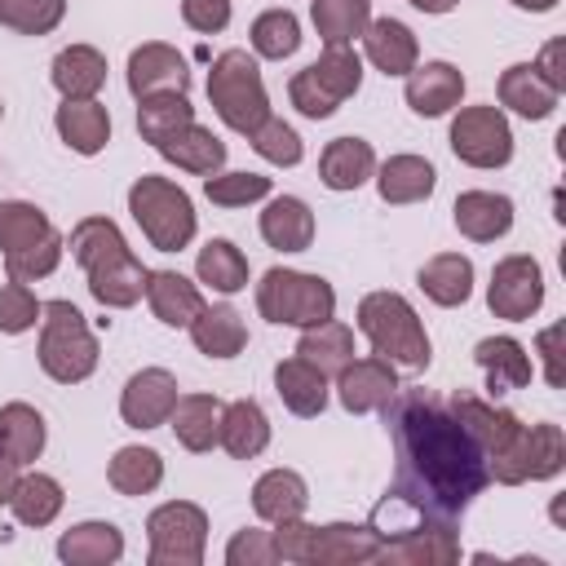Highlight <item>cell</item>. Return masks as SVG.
I'll list each match as a JSON object with an SVG mask.
<instances>
[{
    "label": "cell",
    "mask_w": 566,
    "mask_h": 566,
    "mask_svg": "<svg viewBox=\"0 0 566 566\" xmlns=\"http://www.w3.org/2000/svg\"><path fill=\"white\" fill-rule=\"evenodd\" d=\"M385 424L394 438V482L389 495L416 504L429 517L455 522L491 482L486 455L429 389H398L385 402Z\"/></svg>",
    "instance_id": "6da1fadb"
},
{
    "label": "cell",
    "mask_w": 566,
    "mask_h": 566,
    "mask_svg": "<svg viewBox=\"0 0 566 566\" xmlns=\"http://www.w3.org/2000/svg\"><path fill=\"white\" fill-rule=\"evenodd\" d=\"M71 256L88 274V292L106 310H128L146 296V265L133 256L128 239L111 217H84L71 230Z\"/></svg>",
    "instance_id": "7a4b0ae2"
},
{
    "label": "cell",
    "mask_w": 566,
    "mask_h": 566,
    "mask_svg": "<svg viewBox=\"0 0 566 566\" xmlns=\"http://www.w3.org/2000/svg\"><path fill=\"white\" fill-rule=\"evenodd\" d=\"M371 526L380 535V557L376 562H394V566H451V562H460L455 522L429 517V513H420L416 504H407L389 491L376 504Z\"/></svg>",
    "instance_id": "3957f363"
},
{
    "label": "cell",
    "mask_w": 566,
    "mask_h": 566,
    "mask_svg": "<svg viewBox=\"0 0 566 566\" xmlns=\"http://www.w3.org/2000/svg\"><path fill=\"white\" fill-rule=\"evenodd\" d=\"M358 332L371 340V349L380 358H389L394 367H411V371H424L429 358H433V345H429V332L420 323V314L411 310L407 296L398 292H367L358 301Z\"/></svg>",
    "instance_id": "277c9868"
},
{
    "label": "cell",
    "mask_w": 566,
    "mask_h": 566,
    "mask_svg": "<svg viewBox=\"0 0 566 566\" xmlns=\"http://www.w3.org/2000/svg\"><path fill=\"white\" fill-rule=\"evenodd\" d=\"M447 407L460 416V424L469 429V438L478 442V451L486 455V473L500 486H522V447H526V424L495 402H482L473 394H451Z\"/></svg>",
    "instance_id": "5b68a950"
},
{
    "label": "cell",
    "mask_w": 566,
    "mask_h": 566,
    "mask_svg": "<svg viewBox=\"0 0 566 566\" xmlns=\"http://www.w3.org/2000/svg\"><path fill=\"white\" fill-rule=\"evenodd\" d=\"M208 102L221 115V124L230 133H243V137H252L270 119V93H265L256 57L248 49H226V53L212 57Z\"/></svg>",
    "instance_id": "8992f818"
},
{
    "label": "cell",
    "mask_w": 566,
    "mask_h": 566,
    "mask_svg": "<svg viewBox=\"0 0 566 566\" xmlns=\"http://www.w3.org/2000/svg\"><path fill=\"white\" fill-rule=\"evenodd\" d=\"M40 367L57 385H80L97 371V336L71 301H49L40 314Z\"/></svg>",
    "instance_id": "52a82bcc"
},
{
    "label": "cell",
    "mask_w": 566,
    "mask_h": 566,
    "mask_svg": "<svg viewBox=\"0 0 566 566\" xmlns=\"http://www.w3.org/2000/svg\"><path fill=\"white\" fill-rule=\"evenodd\" d=\"M128 212L142 226L146 243L159 248V252H181L195 239V226H199L190 195L177 181L155 177V172H142L128 186Z\"/></svg>",
    "instance_id": "ba28073f"
},
{
    "label": "cell",
    "mask_w": 566,
    "mask_h": 566,
    "mask_svg": "<svg viewBox=\"0 0 566 566\" xmlns=\"http://www.w3.org/2000/svg\"><path fill=\"white\" fill-rule=\"evenodd\" d=\"M256 310L265 323L279 327H314L323 318H336V292L323 274L274 265L256 283Z\"/></svg>",
    "instance_id": "9c48e42d"
},
{
    "label": "cell",
    "mask_w": 566,
    "mask_h": 566,
    "mask_svg": "<svg viewBox=\"0 0 566 566\" xmlns=\"http://www.w3.org/2000/svg\"><path fill=\"white\" fill-rule=\"evenodd\" d=\"M363 84V57L349 49H323L318 62H310L305 71L292 75L287 97L305 119H327L340 111L345 97H354Z\"/></svg>",
    "instance_id": "30bf717a"
},
{
    "label": "cell",
    "mask_w": 566,
    "mask_h": 566,
    "mask_svg": "<svg viewBox=\"0 0 566 566\" xmlns=\"http://www.w3.org/2000/svg\"><path fill=\"white\" fill-rule=\"evenodd\" d=\"M150 566H199L208 548V513L190 500H168L146 517Z\"/></svg>",
    "instance_id": "8fae6325"
},
{
    "label": "cell",
    "mask_w": 566,
    "mask_h": 566,
    "mask_svg": "<svg viewBox=\"0 0 566 566\" xmlns=\"http://www.w3.org/2000/svg\"><path fill=\"white\" fill-rule=\"evenodd\" d=\"M451 150L469 168H504L513 159V128L500 106H464L451 119Z\"/></svg>",
    "instance_id": "7c38bea8"
},
{
    "label": "cell",
    "mask_w": 566,
    "mask_h": 566,
    "mask_svg": "<svg viewBox=\"0 0 566 566\" xmlns=\"http://www.w3.org/2000/svg\"><path fill=\"white\" fill-rule=\"evenodd\" d=\"M486 305H491L495 318H509V323L531 318L544 305V270H539V261L522 256V252L495 261L491 283H486Z\"/></svg>",
    "instance_id": "4fadbf2b"
},
{
    "label": "cell",
    "mask_w": 566,
    "mask_h": 566,
    "mask_svg": "<svg viewBox=\"0 0 566 566\" xmlns=\"http://www.w3.org/2000/svg\"><path fill=\"white\" fill-rule=\"evenodd\" d=\"M398 394V371L389 358L380 354H367V358H349L340 371H336V398L345 411L354 416H371V411H385V402Z\"/></svg>",
    "instance_id": "5bb4252c"
},
{
    "label": "cell",
    "mask_w": 566,
    "mask_h": 566,
    "mask_svg": "<svg viewBox=\"0 0 566 566\" xmlns=\"http://www.w3.org/2000/svg\"><path fill=\"white\" fill-rule=\"evenodd\" d=\"M172 407H177V376L164 367L133 371L119 394V416L128 429H159V424H168Z\"/></svg>",
    "instance_id": "9a60e30c"
},
{
    "label": "cell",
    "mask_w": 566,
    "mask_h": 566,
    "mask_svg": "<svg viewBox=\"0 0 566 566\" xmlns=\"http://www.w3.org/2000/svg\"><path fill=\"white\" fill-rule=\"evenodd\" d=\"M190 88V66L186 57L164 44V40H150L142 49L128 53V93L133 97H150V93H186Z\"/></svg>",
    "instance_id": "2e32d148"
},
{
    "label": "cell",
    "mask_w": 566,
    "mask_h": 566,
    "mask_svg": "<svg viewBox=\"0 0 566 566\" xmlns=\"http://www.w3.org/2000/svg\"><path fill=\"white\" fill-rule=\"evenodd\" d=\"M380 557V535L371 522H327L314 526L310 539V562L305 566H358V562H376Z\"/></svg>",
    "instance_id": "e0dca14e"
},
{
    "label": "cell",
    "mask_w": 566,
    "mask_h": 566,
    "mask_svg": "<svg viewBox=\"0 0 566 566\" xmlns=\"http://www.w3.org/2000/svg\"><path fill=\"white\" fill-rule=\"evenodd\" d=\"M407 106L416 111V115H424V119H438V115H447V111H455L460 106V97H464V75L451 66V62H416L411 71H407Z\"/></svg>",
    "instance_id": "ac0fdd59"
},
{
    "label": "cell",
    "mask_w": 566,
    "mask_h": 566,
    "mask_svg": "<svg viewBox=\"0 0 566 566\" xmlns=\"http://www.w3.org/2000/svg\"><path fill=\"white\" fill-rule=\"evenodd\" d=\"M455 230L473 243H495L513 230V199L495 190H464L455 195Z\"/></svg>",
    "instance_id": "d6986e66"
},
{
    "label": "cell",
    "mask_w": 566,
    "mask_h": 566,
    "mask_svg": "<svg viewBox=\"0 0 566 566\" xmlns=\"http://www.w3.org/2000/svg\"><path fill=\"white\" fill-rule=\"evenodd\" d=\"M358 40H363L367 62H371L380 75H407V71L416 66V57H420V44H416L411 27L398 22V18H371Z\"/></svg>",
    "instance_id": "ffe728a7"
},
{
    "label": "cell",
    "mask_w": 566,
    "mask_h": 566,
    "mask_svg": "<svg viewBox=\"0 0 566 566\" xmlns=\"http://www.w3.org/2000/svg\"><path fill=\"white\" fill-rule=\"evenodd\" d=\"M155 150H159L168 164H177V168H186V172H195V177H212V172H221V164H226V142H221L212 128H203L199 119H190L186 128H177L172 137H164Z\"/></svg>",
    "instance_id": "44dd1931"
},
{
    "label": "cell",
    "mask_w": 566,
    "mask_h": 566,
    "mask_svg": "<svg viewBox=\"0 0 566 566\" xmlns=\"http://www.w3.org/2000/svg\"><path fill=\"white\" fill-rule=\"evenodd\" d=\"M53 88L66 97V102H88L102 93L106 84V57L93 49V44H66L57 57H53Z\"/></svg>",
    "instance_id": "7402d4cb"
},
{
    "label": "cell",
    "mask_w": 566,
    "mask_h": 566,
    "mask_svg": "<svg viewBox=\"0 0 566 566\" xmlns=\"http://www.w3.org/2000/svg\"><path fill=\"white\" fill-rule=\"evenodd\" d=\"M371 177L385 203H424L438 186V172L424 155H389Z\"/></svg>",
    "instance_id": "603a6c76"
},
{
    "label": "cell",
    "mask_w": 566,
    "mask_h": 566,
    "mask_svg": "<svg viewBox=\"0 0 566 566\" xmlns=\"http://www.w3.org/2000/svg\"><path fill=\"white\" fill-rule=\"evenodd\" d=\"M146 301L164 327H190V318L203 310V292L177 270H150L146 274Z\"/></svg>",
    "instance_id": "cb8c5ba5"
},
{
    "label": "cell",
    "mask_w": 566,
    "mask_h": 566,
    "mask_svg": "<svg viewBox=\"0 0 566 566\" xmlns=\"http://www.w3.org/2000/svg\"><path fill=\"white\" fill-rule=\"evenodd\" d=\"M168 424H172V438L186 451H195V455L212 451L217 433H221V402H217V394H177V407H172Z\"/></svg>",
    "instance_id": "d4e9b609"
},
{
    "label": "cell",
    "mask_w": 566,
    "mask_h": 566,
    "mask_svg": "<svg viewBox=\"0 0 566 566\" xmlns=\"http://www.w3.org/2000/svg\"><path fill=\"white\" fill-rule=\"evenodd\" d=\"M217 447H226L234 460H256V455L270 447V416L261 411V402L234 398L230 407H221Z\"/></svg>",
    "instance_id": "484cf974"
},
{
    "label": "cell",
    "mask_w": 566,
    "mask_h": 566,
    "mask_svg": "<svg viewBox=\"0 0 566 566\" xmlns=\"http://www.w3.org/2000/svg\"><path fill=\"white\" fill-rule=\"evenodd\" d=\"M376 172V150L363 137H332L318 155V177L327 190H358Z\"/></svg>",
    "instance_id": "4316f807"
},
{
    "label": "cell",
    "mask_w": 566,
    "mask_h": 566,
    "mask_svg": "<svg viewBox=\"0 0 566 566\" xmlns=\"http://www.w3.org/2000/svg\"><path fill=\"white\" fill-rule=\"evenodd\" d=\"M261 239L279 252H305L314 243V212L296 195H279L261 212Z\"/></svg>",
    "instance_id": "83f0119b"
},
{
    "label": "cell",
    "mask_w": 566,
    "mask_h": 566,
    "mask_svg": "<svg viewBox=\"0 0 566 566\" xmlns=\"http://www.w3.org/2000/svg\"><path fill=\"white\" fill-rule=\"evenodd\" d=\"M473 358L486 371V389L491 394H509V389L531 385V371H535L531 367V354L513 336H486V340H478L473 345Z\"/></svg>",
    "instance_id": "f1b7e54d"
},
{
    "label": "cell",
    "mask_w": 566,
    "mask_h": 566,
    "mask_svg": "<svg viewBox=\"0 0 566 566\" xmlns=\"http://www.w3.org/2000/svg\"><path fill=\"white\" fill-rule=\"evenodd\" d=\"M310 504V486L296 469H270L252 482V513L261 522H287L301 517Z\"/></svg>",
    "instance_id": "f546056e"
},
{
    "label": "cell",
    "mask_w": 566,
    "mask_h": 566,
    "mask_svg": "<svg viewBox=\"0 0 566 566\" xmlns=\"http://www.w3.org/2000/svg\"><path fill=\"white\" fill-rule=\"evenodd\" d=\"M557 88L535 71V62H517L500 75V106H509L522 119H548L557 106Z\"/></svg>",
    "instance_id": "4dcf8cb0"
},
{
    "label": "cell",
    "mask_w": 566,
    "mask_h": 566,
    "mask_svg": "<svg viewBox=\"0 0 566 566\" xmlns=\"http://www.w3.org/2000/svg\"><path fill=\"white\" fill-rule=\"evenodd\" d=\"M416 283H420V292H424L433 305L455 310V305H464V301L473 296V261L460 256V252H438V256H429V261L420 265Z\"/></svg>",
    "instance_id": "1f68e13d"
},
{
    "label": "cell",
    "mask_w": 566,
    "mask_h": 566,
    "mask_svg": "<svg viewBox=\"0 0 566 566\" xmlns=\"http://www.w3.org/2000/svg\"><path fill=\"white\" fill-rule=\"evenodd\" d=\"M57 557L66 566H111L124 557V535L115 522H80L71 531H62Z\"/></svg>",
    "instance_id": "d6a6232c"
},
{
    "label": "cell",
    "mask_w": 566,
    "mask_h": 566,
    "mask_svg": "<svg viewBox=\"0 0 566 566\" xmlns=\"http://www.w3.org/2000/svg\"><path fill=\"white\" fill-rule=\"evenodd\" d=\"M53 124H57V137L75 155H97L111 142V115H106V106L97 97H88V102H66L62 97Z\"/></svg>",
    "instance_id": "836d02e7"
},
{
    "label": "cell",
    "mask_w": 566,
    "mask_h": 566,
    "mask_svg": "<svg viewBox=\"0 0 566 566\" xmlns=\"http://www.w3.org/2000/svg\"><path fill=\"white\" fill-rule=\"evenodd\" d=\"M190 340L208 358H234L248 345V327H243V318H239L234 305H203L190 318Z\"/></svg>",
    "instance_id": "e575fe53"
},
{
    "label": "cell",
    "mask_w": 566,
    "mask_h": 566,
    "mask_svg": "<svg viewBox=\"0 0 566 566\" xmlns=\"http://www.w3.org/2000/svg\"><path fill=\"white\" fill-rule=\"evenodd\" d=\"M274 389L292 416L310 420V416H323V407H327V376L318 367H310L305 358H283L274 367Z\"/></svg>",
    "instance_id": "d590c367"
},
{
    "label": "cell",
    "mask_w": 566,
    "mask_h": 566,
    "mask_svg": "<svg viewBox=\"0 0 566 566\" xmlns=\"http://www.w3.org/2000/svg\"><path fill=\"white\" fill-rule=\"evenodd\" d=\"M296 358H305L310 367H318L323 376H336L349 358H354V332L336 318H323L314 327H301L296 340Z\"/></svg>",
    "instance_id": "8d00e7d4"
},
{
    "label": "cell",
    "mask_w": 566,
    "mask_h": 566,
    "mask_svg": "<svg viewBox=\"0 0 566 566\" xmlns=\"http://www.w3.org/2000/svg\"><path fill=\"white\" fill-rule=\"evenodd\" d=\"M310 18L327 49H349L371 22V0H314Z\"/></svg>",
    "instance_id": "74e56055"
},
{
    "label": "cell",
    "mask_w": 566,
    "mask_h": 566,
    "mask_svg": "<svg viewBox=\"0 0 566 566\" xmlns=\"http://www.w3.org/2000/svg\"><path fill=\"white\" fill-rule=\"evenodd\" d=\"M106 482L119 495H150L164 482V455L155 447H119L106 464Z\"/></svg>",
    "instance_id": "f35d334b"
},
{
    "label": "cell",
    "mask_w": 566,
    "mask_h": 566,
    "mask_svg": "<svg viewBox=\"0 0 566 566\" xmlns=\"http://www.w3.org/2000/svg\"><path fill=\"white\" fill-rule=\"evenodd\" d=\"M195 274H199V283H208L212 292L234 296V292L248 287V256H243L230 239H208V243L199 248V256H195Z\"/></svg>",
    "instance_id": "ab89813d"
},
{
    "label": "cell",
    "mask_w": 566,
    "mask_h": 566,
    "mask_svg": "<svg viewBox=\"0 0 566 566\" xmlns=\"http://www.w3.org/2000/svg\"><path fill=\"white\" fill-rule=\"evenodd\" d=\"M62 504H66L62 482L49 478V473H27V478H18V486H13V495H9L13 517H18L22 526H35V531L49 526V522L62 513Z\"/></svg>",
    "instance_id": "60d3db41"
},
{
    "label": "cell",
    "mask_w": 566,
    "mask_h": 566,
    "mask_svg": "<svg viewBox=\"0 0 566 566\" xmlns=\"http://www.w3.org/2000/svg\"><path fill=\"white\" fill-rule=\"evenodd\" d=\"M0 447L18 464L40 460V451H44V416L31 402H4L0 407Z\"/></svg>",
    "instance_id": "b9f144b4"
},
{
    "label": "cell",
    "mask_w": 566,
    "mask_h": 566,
    "mask_svg": "<svg viewBox=\"0 0 566 566\" xmlns=\"http://www.w3.org/2000/svg\"><path fill=\"white\" fill-rule=\"evenodd\" d=\"M190 119H195V106H190L186 93H150V97H137V133L150 146H159L164 137H172Z\"/></svg>",
    "instance_id": "7bdbcfd3"
},
{
    "label": "cell",
    "mask_w": 566,
    "mask_h": 566,
    "mask_svg": "<svg viewBox=\"0 0 566 566\" xmlns=\"http://www.w3.org/2000/svg\"><path fill=\"white\" fill-rule=\"evenodd\" d=\"M562 464H566V433H562V424H548V420L526 424V447H522L526 482H548V478L562 473Z\"/></svg>",
    "instance_id": "ee69618b"
},
{
    "label": "cell",
    "mask_w": 566,
    "mask_h": 566,
    "mask_svg": "<svg viewBox=\"0 0 566 566\" xmlns=\"http://www.w3.org/2000/svg\"><path fill=\"white\" fill-rule=\"evenodd\" d=\"M57 234V226L35 208V203H22V199H0V252H22L40 239Z\"/></svg>",
    "instance_id": "f6af8a7d"
},
{
    "label": "cell",
    "mask_w": 566,
    "mask_h": 566,
    "mask_svg": "<svg viewBox=\"0 0 566 566\" xmlns=\"http://www.w3.org/2000/svg\"><path fill=\"white\" fill-rule=\"evenodd\" d=\"M248 40H252V53L256 57L283 62V57H292L301 49V22H296L292 9H265V13H256Z\"/></svg>",
    "instance_id": "bcb514c9"
},
{
    "label": "cell",
    "mask_w": 566,
    "mask_h": 566,
    "mask_svg": "<svg viewBox=\"0 0 566 566\" xmlns=\"http://www.w3.org/2000/svg\"><path fill=\"white\" fill-rule=\"evenodd\" d=\"M66 18V0H0V27L18 35H49Z\"/></svg>",
    "instance_id": "7dc6e473"
},
{
    "label": "cell",
    "mask_w": 566,
    "mask_h": 566,
    "mask_svg": "<svg viewBox=\"0 0 566 566\" xmlns=\"http://www.w3.org/2000/svg\"><path fill=\"white\" fill-rule=\"evenodd\" d=\"M203 195L217 208H248V203L270 195V177H261V172H212V177H203Z\"/></svg>",
    "instance_id": "c3c4849f"
},
{
    "label": "cell",
    "mask_w": 566,
    "mask_h": 566,
    "mask_svg": "<svg viewBox=\"0 0 566 566\" xmlns=\"http://www.w3.org/2000/svg\"><path fill=\"white\" fill-rule=\"evenodd\" d=\"M62 248H66V239H62V234H49V239H40V243H31V248H22V252H9V256H4V270H9V279H18V283L49 279V274L57 270V261H62Z\"/></svg>",
    "instance_id": "681fc988"
},
{
    "label": "cell",
    "mask_w": 566,
    "mask_h": 566,
    "mask_svg": "<svg viewBox=\"0 0 566 566\" xmlns=\"http://www.w3.org/2000/svg\"><path fill=\"white\" fill-rule=\"evenodd\" d=\"M248 142H252V150H256L265 164H279V168H296V164H301V137H296V128L283 124L279 115H270Z\"/></svg>",
    "instance_id": "f907efd6"
},
{
    "label": "cell",
    "mask_w": 566,
    "mask_h": 566,
    "mask_svg": "<svg viewBox=\"0 0 566 566\" xmlns=\"http://www.w3.org/2000/svg\"><path fill=\"white\" fill-rule=\"evenodd\" d=\"M40 314H44V305L35 301V292H31L27 283L9 279V283L0 287V332H9V336L31 332V327L40 323Z\"/></svg>",
    "instance_id": "816d5d0a"
},
{
    "label": "cell",
    "mask_w": 566,
    "mask_h": 566,
    "mask_svg": "<svg viewBox=\"0 0 566 566\" xmlns=\"http://www.w3.org/2000/svg\"><path fill=\"white\" fill-rule=\"evenodd\" d=\"M270 539H274V557H279V562H296V566H305V562H310V539H314V526H310V522H305V513H301V517L274 522Z\"/></svg>",
    "instance_id": "f5cc1de1"
},
{
    "label": "cell",
    "mask_w": 566,
    "mask_h": 566,
    "mask_svg": "<svg viewBox=\"0 0 566 566\" xmlns=\"http://www.w3.org/2000/svg\"><path fill=\"white\" fill-rule=\"evenodd\" d=\"M226 562H230V566H270V562H279L270 531H256V526L239 531V535L226 544Z\"/></svg>",
    "instance_id": "db71d44e"
},
{
    "label": "cell",
    "mask_w": 566,
    "mask_h": 566,
    "mask_svg": "<svg viewBox=\"0 0 566 566\" xmlns=\"http://www.w3.org/2000/svg\"><path fill=\"white\" fill-rule=\"evenodd\" d=\"M181 22L199 35H217L230 27V0H181Z\"/></svg>",
    "instance_id": "11a10c76"
},
{
    "label": "cell",
    "mask_w": 566,
    "mask_h": 566,
    "mask_svg": "<svg viewBox=\"0 0 566 566\" xmlns=\"http://www.w3.org/2000/svg\"><path fill=\"white\" fill-rule=\"evenodd\" d=\"M557 340H562V323H553V327H544V332L535 336V349H539V358H544V380H548L553 389H562V363H557Z\"/></svg>",
    "instance_id": "9f6ffc18"
},
{
    "label": "cell",
    "mask_w": 566,
    "mask_h": 566,
    "mask_svg": "<svg viewBox=\"0 0 566 566\" xmlns=\"http://www.w3.org/2000/svg\"><path fill=\"white\" fill-rule=\"evenodd\" d=\"M562 57H566V40H548L544 53H539V62H535V71H539L557 93L566 88V66H562Z\"/></svg>",
    "instance_id": "6f0895ef"
},
{
    "label": "cell",
    "mask_w": 566,
    "mask_h": 566,
    "mask_svg": "<svg viewBox=\"0 0 566 566\" xmlns=\"http://www.w3.org/2000/svg\"><path fill=\"white\" fill-rule=\"evenodd\" d=\"M18 469H22V464H18V460H13V455H9L4 447H0V504H9V495H13L18 478H22Z\"/></svg>",
    "instance_id": "680465c9"
},
{
    "label": "cell",
    "mask_w": 566,
    "mask_h": 566,
    "mask_svg": "<svg viewBox=\"0 0 566 566\" xmlns=\"http://www.w3.org/2000/svg\"><path fill=\"white\" fill-rule=\"evenodd\" d=\"M411 4H416L420 13H451L460 0H411Z\"/></svg>",
    "instance_id": "91938a15"
},
{
    "label": "cell",
    "mask_w": 566,
    "mask_h": 566,
    "mask_svg": "<svg viewBox=\"0 0 566 566\" xmlns=\"http://www.w3.org/2000/svg\"><path fill=\"white\" fill-rule=\"evenodd\" d=\"M517 9H531V13H548V9H557V0H513Z\"/></svg>",
    "instance_id": "94428289"
},
{
    "label": "cell",
    "mask_w": 566,
    "mask_h": 566,
    "mask_svg": "<svg viewBox=\"0 0 566 566\" xmlns=\"http://www.w3.org/2000/svg\"><path fill=\"white\" fill-rule=\"evenodd\" d=\"M0 115H4V106H0Z\"/></svg>",
    "instance_id": "6125c7cd"
}]
</instances>
